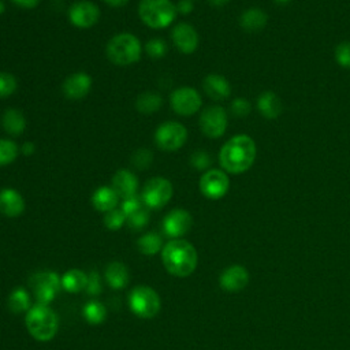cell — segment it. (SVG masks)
Listing matches in <instances>:
<instances>
[{
	"label": "cell",
	"mask_w": 350,
	"mask_h": 350,
	"mask_svg": "<svg viewBox=\"0 0 350 350\" xmlns=\"http://www.w3.org/2000/svg\"><path fill=\"white\" fill-rule=\"evenodd\" d=\"M256 159V144L247 134L231 137L219 152L221 168L230 174H242L247 171Z\"/></svg>",
	"instance_id": "obj_1"
},
{
	"label": "cell",
	"mask_w": 350,
	"mask_h": 350,
	"mask_svg": "<svg viewBox=\"0 0 350 350\" xmlns=\"http://www.w3.org/2000/svg\"><path fill=\"white\" fill-rule=\"evenodd\" d=\"M161 260L167 272L178 278H186L194 272L198 256L190 242L178 238L168 241L163 246Z\"/></svg>",
	"instance_id": "obj_2"
},
{
	"label": "cell",
	"mask_w": 350,
	"mask_h": 350,
	"mask_svg": "<svg viewBox=\"0 0 350 350\" xmlns=\"http://www.w3.org/2000/svg\"><path fill=\"white\" fill-rule=\"evenodd\" d=\"M105 52L111 63L116 66H130L141 59L142 44L137 36L124 31L109 38Z\"/></svg>",
	"instance_id": "obj_3"
},
{
	"label": "cell",
	"mask_w": 350,
	"mask_h": 350,
	"mask_svg": "<svg viewBox=\"0 0 350 350\" xmlns=\"http://www.w3.org/2000/svg\"><path fill=\"white\" fill-rule=\"evenodd\" d=\"M25 321L30 335L40 342L51 340L59 328V319L56 313L48 305L42 304L31 306L26 313Z\"/></svg>",
	"instance_id": "obj_4"
},
{
	"label": "cell",
	"mask_w": 350,
	"mask_h": 350,
	"mask_svg": "<svg viewBox=\"0 0 350 350\" xmlns=\"http://www.w3.org/2000/svg\"><path fill=\"white\" fill-rule=\"evenodd\" d=\"M176 5L171 0H139L138 15L150 29L168 27L176 18Z\"/></svg>",
	"instance_id": "obj_5"
},
{
	"label": "cell",
	"mask_w": 350,
	"mask_h": 350,
	"mask_svg": "<svg viewBox=\"0 0 350 350\" xmlns=\"http://www.w3.org/2000/svg\"><path fill=\"white\" fill-rule=\"evenodd\" d=\"M129 306L135 316L141 319H152L159 313L161 301L152 287L137 286L129 294Z\"/></svg>",
	"instance_id": "obj_6"
},
{
	"label": "cell",
	"mask_w": 350,
	"mask_h": 350,
	"mask_svg": "<svg viewBox=\"0 0 350 350\" xmlns=\"http://www.w3.org/2000/svg\"><path fill=\"white\" fill-rule=\"evenodd\" d=\"M172 183L164 176H153L148 179L141 191V200L146 208L161 209L172 198Z\"/></svg>",
	"instance_id": "obj_7"
},
{
	"label": "cell",
	"mask_w": 350,
	"mask_h": 350,
	"mask_svg": "<svg viewBox=\"0 0 350 350\" xmlns=\"http://www.w3.org/2000/svg\"><path fill=\"white\" fill-rule=\"evenodd\" d=\"M153 139L160 150L176 152L186 144L187 130L179 122L167 120L156 129Z\"/></svg>",
	"instance_id": "obj_8"
},
{
	"label": "cell",
	"mask_w": 350,
	"mask_h": 350,
	"mask_svg": "<svg viewBox=\"0 0 350 350\" xmlns=\"http://www.w3.org/2000/svg\"><path fill=\"white\" fill-rule=\"evenodd\" d=\"M30 287L37 304L49 305L62 287V278L55 271H40L30 278Z\"/></svg>",
	"instance_id": "obj_9"
},
{
	"label": "cell",
	"mask_w": 350,
	"mask_h": 350,
	"mask_svg": "<svg viewBox=\"0 0 350 350\" xmlns=\"http://www.w3.org/2000/svg\"><path fill=\"white\" fill-rule=\"evenodd\" d=\"M170 104L175 113L180 116H191L197 113L202 105L200 93L190 86H182L170 94Z\"/></svg>",
	"instance_id": "obj_10"
},
{
	"label": "cell",
	"mask_w": 350,
	"mask_h": 350,
	"mask_svg": "<svg viewBox=\"0 0 350 350\" xmlns=\"http://www.w3.org/2000/svg\"><path fill=\"white\" fill-rule=\"evenodd\" d=\"M227 112L220 105L206 107L198 119L200 129L208 138L221 137L227 130Z\"/></svg>",
	"instance_id": "obj_11"
},
{
	"label": "cell",
	"mask_w": 350,
	"mask_h": 350,
	"mask_svg": "<svg viewBox=\"0 0 350 350\" xmlns=\"http://www.w3.org/2000/svg\"><path fill=\"white\" fill-rule=\"evenodd\" d=\"M200 191L209 200H219L224 197L230 189V179L221 170H206L198 182Z\"/></svg>",
	"instance_id": "obj_12"
},
{
	"label": "cell",
	"mask_w": 350,
	"mask_h": 350,
	"mask_svg": "<svg viewBox=\"0 0 350 350\" xmlns=\"http://www.w3.org/2000/svg\"><path fill=\"white\" fill-rule=\"evenodd\" d=\"M100 8L89 0H78L68 8V21L78 29H90L100 19Z\"/></svg>",
	"instance_id": "obj_13"
},
{
	"label": "cell",
	"mask_w": 350,
	"mask_h": 350,
	"mask_svg": "<svg viewBox=\"0 0 350 350\" xmlns=\"http://www.w3.org/2000/svg\"><path fill=\"white\" fill-rule=\"evenodd\" d=\"M191 226L193 217L190 212L183 208H175L170 211L163 219V231L172 239H178L187 234Z\"/></svg>",
	"instance_id": "obj_14"
},
{
	"label": "cell",
	"mask_w": 350,
	"mask_h": 350,
	"mask_svg": "<svg viewBox=\"0 0 350 350\" xmlns=\"http://www.w3.org/2000/svg\"><path fill=\"white\" fill-rule=\"evenodd\" d=\"M171 40H172V44L175 45V48L185 55H190V53L196 52V49L198 48V42H200L197 30L194 29L193 25H190L187 22L176 23L172 27Z\"/></svg>",
	"instance_id": "obj_15"
},
{
	"label": "cell",
	"mask_w": 350,
	"mask_h": 350,
	"mask_svg": "<svg viewBox=\"0 0 350 350\" xmlns=\"http://www.w3.org/2000/svg\"><path fill=\"white\" fill-rule=\"evenodd\" d=\"M92 77L85 71H77L70 74L62 85L63 94L70 100H81L88 96L92 89Z\"/></svg>",
	"instance_id": "obj_16"
},
{
	"label": "cell",
	"mask_w": 350,
	"mask_h": 350,
	"mask_svg": "<svg viewBox=\"0 0 350 350\" xmlns=\"http://www.w3.org/2000/svg\"><path fill=\"white\" fill-rule=\"evenodd\" d=\"M249 283V272L242 265H231L226 268L219 276V284L223 290L235 293L241 291Z\"/></svg>",
	"instance_id": "obj_17"
},
{
	"label": "cell",
	"mask_w": 350,
	"mask_h": 350,
	"mask_svg": "<svg viewBox=\"0 0 350 350\" xmlns=\"http://www.w3.org/2000/svg\"><path fill=\"white\" fill-rule=\"evenodd\" d=\"M26 204L22 194L12 189L4 187L0 190V213L7 217H18L25 212Z\"/></svg>",
	"instance_id": "obj_18"
},
{
	"label": "cell",
	"mask_w": 350,
	"mask_h": 350,
	"mask_svg": "<svg viewBox=\"0 0 350 350\" xmlns=\"http://www.w3.org/2000/svg\"><path fill=\"white\" fill-rule=\"evenodd\" d=\"M111 186L112 189L118 193V196L120 198H129V197H134L137 196V190H138V178L137 175L126 168H120L118 170L111 180Z\"/></svg>",
	"instance_id": "obj_19"
},
{
	"label": "cell",
	"mask_w": 350,
	"mask_h": 350,
	"mask_svg": "<svg viewBox=\"0 0 350 350\" xmlns=\"http://www.w3.org/2000/svg\"><path fill=\"white\" fill-rule=\"evenodd\" d=\"M202 89L205 94L215 101L226 100L231 94L230 82L220 74H208L202 81Z\"/></svg>",
	"instance_id": "obj_20"
},
{
	"label": "cell",
	"mask_w": 350,
	"mask_h": 350,
	"mask_svg": "<svg viewBox=\"0 0 350 350\" xmlns=\"http://www.w3.org/2000/svg\"><path fill=\"white\" fill-rule=\"evenodd\" d=\"M1 127L3 130L12 137L23 134L26 130V118L25 113L18 108H8L1 115Z\"/></svg>",
	"instance_id": "obj_21"
},
{
	"label": "cell",
	"mask_w": 350,
	"mask_h": 350,
	"mask_svg": "<svg viewBox=\"0 0 350 350\" xmlns=\"http://www.w3.org/2000/svg\"><path fill=\"white\" fill-rule=\"evenodd\" d=\"M118 193L112 189V186H100L92 194V205L98 212H109L116 208L119 202Z\"/></svg>",
	"instance_id": "obj_22"
},
{
	"label": "cell",
	"mask_w": 350,
	"mask_h": 350,
	"mask_svg": "<svg viewBox=\"0 0 350 350\" xmlns=\"http://www.w3.org/2000/svg\"><path fill=\"white\" fill-rule=\"evenodd\" d=\"M257 108L267 119H276L282 113V101L273 92H264L258 96Z\"/></svg>",
	"instance_id": "obj_23"
},
{
	"label": "cell",
	"mask_w": 350,
	"mask_h": 350,
	"mask_svg": "<svg viewBox=\"0 0 350 350\" xmlns=\"http://www.w3.org/2000/svg\"><path fill=\"white\" fill-rule=\"evenodd\" d=\"M105 279L112 288H123L129 282V269L120 261H112L105 268Z\"/></svg>",
	"instance_id": "obj_24"
},
{
	"label": "cell",
	"mask_w": 350,
	"mask_h": 350,
	"mask_svg": "<svg viewBox=\"0 0 350 350\" xmlns=\"http://www.w3.org/2000/svg\"><path fill=\"white\" fill-rule=\"evenodd\" d=\"M163 97L157 92H142L137 96L135 108L142 115H150L163 107Z\"/></svg>",
	"instance_id": "obj_25"
},
{
	"label": "cell",
	"mask_w": 350,
	"mask_h": 350,
	"mask_svg": "<svg viewBox=\"0 0 350 350\" xmlns=\"http://www.w3.org/2000/svg\"><path fill=\"white\" fill-rule=\"evenodd\" d=\"M267 21H268L267 14L258 8L246 10L239 18L241 27L246 31H260L261 29L265 27Z\"/></svg>",
	"instance_id": "obj_26"
},
{
	"label": "cell",
	"mask_w": 350,
	"mask_h": 350,
	"mask_svg": "<svg viewBox=\"0 0 350 350\" xmlns=\"http://www.w3.org/2000/svg\"><path fill=\"white\" fill-rule=\"evenodd\" d=\"M88 276L81 269H68L62 276V287L68 293H79L86 287Z\"/></svg>",
	"instance_id": "obj_27"
},
{
	"label": "cell",
	"mask_w": 350,
	"mask_h": 350,
	"mask_svg": "<svg viewBox=\"0 0 350 350\" xmlns=\"http://www.w3.org/2000/svg\"><path fill=\"white\" fill-rule=\"evenodd\" d=\"M30 298L27 291L23 287H18L12 290L8 297V309L12 313H23L30 309Z\"/></svg>",
	"instance_id": "obj_28"
},
{
	"label": "cell",
	"mask_w": 350,
	"mask_h": 350,
	"mask_svg": "<svg viewBox=\"0 0 350 350\" xmlns=\"http://www.w3.org/2000/svg\"><path fill=\"white\" fill-rule=\"evenodd\" d=\"M137 246L142 254L153 256L161 249V237L153 231L146 232L137 241Z\"/></svg>",
	"instance_id": "obj_29"
},
{
	"label": "cell",
	"mask_w": 350,
	"mask_h": 350,
	"mask_svg": "<svg viewBox=\"0 0 350 350\" xmlns=\"http://www.w3.org/2000/svg\"><path fill=\"white\" fill-rule=\"evenodd\" d=\"M83 317L90 324H101L107 317L105 306L98 301H89L82 309Z\"/></svg>",
	"instance_id": "obj_30"
},
{
	"label": "cell",
	"mask_w": 350,
	"mask_h": 350,
	"mask_svg": "<svg viewBox=\"0 0 350 350\" xmlns=\"http://www.w3.org/2000/svg\"><path fill=\"white\" fill-rule=\"evenodd\" d=\"M21 152L18 144L10 138H0V167L14 163Z\"/></svg>",
	"instance_id": "obj_31"
},
{
	"label": "cell",
	"mask_w": 350,
	"mask_h": 350,
	"mask_svg": "<svg viewBox=\"0 0 350 350\" xmlns=\"http://www.w3.org/2000/svg\"><path fill=\"white\" fill-rule=\"evenodd\" d=\"M168 46L167 42L160 37H153L146 41L145 44V52L152 59H161L167 55Z\"/></svg>",
	"instance_id": "obj_32"
},
{
	"label": "cell",
	"mask_w": 350,
	"mask_h": 350,
	"mask_svg": "<svg viewBox=\"0 0 350 350\" xmlns=\"http://www.w3.org/2000/svg\"><path fill=\"white\" fill-rule=\"evenodd\" d=\"M16 88V78L8 71H0V98H7L12 96Z\"/></svg>",
	"instance_id": "obj_33"
},
{
	"label": "cell",
	"mask_w": 350,
	"mask_h": 350,
	"mask_svg": "<svg viewBox=\"0 0 350 350\" xmlns=\"http://www.w3.org/2000/svg\"><path fill=\"white\" fill-rule=\"evenodd\" d=\"M152 161H153V153L149 149H145V148L137 149L131 156L133 167L139 170V171L146 170L152 164Z\"/></svg>",
	"instance_id": "obj_34"
},
{
	"label": "cell",
	"mask_w": 350,
	"mask_h": 350,
	"mask_svg": "<svg viewBox=\"0 0 350 350\" xmlns=\"http://www.w3.org/2000/svg\"><path fill=\"white\" fill-rule=\"evenodd\" d=\"M126 220H127V217H126L124 212L120 208H115L105 213L104 226L108 230H119L124 224Z\"/></svg>",
	"instance_id": "obj_35"
},
{
	"label": "cell",
	"mask_w": 350,
	"mask_h": 350,
	"mask_svg": "<svg viewBox=\"0 0 350 350\" xmlns=\"http://www.w3.org/2000/svg\"><path fill=\"white\" fill-rule=\"evenodd\" d=\"M127 224L133 230H142L149 223V211L142 206L141 209L135 211L134 213L127 216Z\"/></svg>",
	"instance_id": "obj_36"
},
{
	"label": "cell",
	"mask_w": 350,
	"mask_h": 350,
	"mask_svg": "<svg viewBox=\"0 0 350 350\" xmlns=\"http://www.w3.org/2000/svg\"><path fill=\"white\" fill-rule=\"evenodd\" d=\"M335 60L339 66L350 68V41L340 42L335 49Z\"/></svg>",
	"instance_id": "obj_37"
},
{
	"label": "cell",
	"mask_w": 350,
	"mask_h": 350,
	"mask_svg": "<svg viewBox=\"0 0 350 350\" xmlns=\"http://www.w3.org/2000/svg\"><path fill=\"white\" fill-rule=\"evenodd\" d=\"M190 164L197 170H206L211 165V156L204 150L194 152L190 156Z\"/></svg>",
	"instance_id": "obj_38"
},
{
	"label": "cell",
	"mask_w": 350,
	"mask_h": 350,
	"mask_svg": "<svg viewBox=\"0 0 350 350\" xmlns=\"http://www.w3.org/2000/svg\"><path fill=\"white\" fill-rule=\"evenodd\" d=\"M142 206H145V205H144V202H142L141 197H138V196H134V197H129V198H124V200L122 201L120 209L124 212V215H126V217H127L129 215L134 213L135 211L141 209Z\"/></svg>",
	"instance_id": "obj_39"
},
{
	"label": "cell",
	"mask_w": 350,
	"mask_h": 350,
	"mask_svg": "<svg viewBox=\"0 0 350 350\" xmlns=\"http://www.w3.org/2000/svg\"><path fill=\"white\" fill-rule=\"evenodd\" d=\"M85 290L89 295H98L101 293V279L97 271H92L89 273Z\"/></svg>",
	"instance_id": "obj_40"
},
{
	"label": "cell",
	"mask_w": 350,
	"mask_h": 350,
	"mask_svg": "<svg viewBox=\"0 0 350 350\" xmlns=\"http://www.w3.org/2000/svg\"><path fill=\"white\" fill-rule=\"evenodd\" d=\"M231 112L235 116H246L250 112V103L246 98H235L231 103Z\"/></svg>",
	"instance_id": "obj_41"
},
{
	"label": "cell",
	"mask_w": 350,
	"mask_h": 350,
	"mask_svg": "<svg viewBox=\"0 0 350 350\" xmlns=\"http://www.w3.org/2000/svg\"><path fill=\"white\" fill-rule=\"evenodd\" d=\"M40 1H41V0H11L12 4H15L16 7L23 8V10L36 8V7L40 4Z\"/></svg>",
	"instance_id": "obj_42"
},
{
	"label": "cell",
	"mask_w": 350,
	"mask_h": 350,
	"mask_svg": "<svg viewBox=\"0 0 350 350\" xmlns=\"http://www.w3.org/2000/svg\"><path fill=\"white\" fill-rule=\"evenodd\" d=\"M175 5H176V11L180 14H189L194 8L191 0H179V3Z\"/></svg>",
	"instance_id": "obj_43"
},
{
	"label": "cell",
	"mask_w": 350,
	"mask_h": 350,
	"mask_svg": "<svg viewBox=\"0 0 350 350\" xmlns=\"http://www.w3.org/2000/svg\"><path fill=\"white\" fill-rule=\"evenodd\" d=\"M21 152L25 156H31L36 152V145L33 142H30V141L23 142V145L21 146Z\"/></svg>",
	"instance_id": "obj_44"
},
{
	"label": "cell",
	"mask_w": 350,
	"mask_h": 350,
	"mask_svg": "<svg viewBox=\"0 0 350 350\" xmlns=\"http://www.w3.org/2000/svg\"><path fill=\"white\" fill-rule=\"evenodd\" d=\"M107 5L109 7H115V8H119V7H123L129 3V0H103Z\"/></svg>",
	"instance_id": "obj_45"
},
{
	"label": "cell",
	"mask_w": 350,
	"mask_h": 350,
	"mask_svg": "<svg viewBox=\"0 0 350 350\" xmlns=\"http://www.w3.org/2000/svg\"><path fill=\"white\" fill-rule=\"evenodd\" d=\"M212 5H216V7H219V5H223V4H226L227 1H230V0H208Z\"/></svg>",
	"instance_id": "obj_46"
},
{
	"label": "cell",
	"mask_w": 350,
	"mask_h": 350,
	"mask_svg": "<svg viewBox=\"0 0 350 350\" xmlns=\"http://www.w3.org/2000/svg\"><path fill=\"white\" fill-rule=\"evenodd\" d=\"M4 11H5V4H4L3 0H0V15H1Z\"/></svg>",
	"instance_id": "obj_47"
},
{
	"label": "cell",
	"mask_w": 350,
	"mask_h": 350,
	"mask_svg": "<svg viewBox=\"0 0 350 350\" xmlns=\"http://www.w3.org/2000/svg\"><path fill=\"white\" fill-rule=\"evenodd\" d=\"M276 1H279V3H286L287 0H276Z\"/></svg>",
	"instance_id": "obj_48"
},
{
	"label": "cell",
	"mask_w": 350,
	"mask_h": 350,
	"mask_svg": "<svg viewBox=\"0 0 350 350\" xmlns=\"http://www.w3.org/2000/svg\"><path fill=\"white\" fill-rule=\"evenodd\" d=\"M191 1H193V0H191Z\"/></svg>",
	"instance_id": "obj_49"
}]
</instances>
